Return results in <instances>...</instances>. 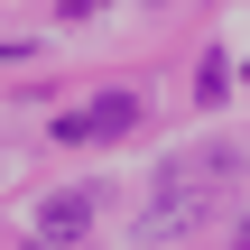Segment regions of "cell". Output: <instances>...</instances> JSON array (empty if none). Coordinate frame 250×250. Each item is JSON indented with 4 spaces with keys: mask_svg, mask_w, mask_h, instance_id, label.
<instances>
[{
    "mask_svg": "<svg viewBox=\"0 0 250 250\" xmlns=\"http://www.w3.org/2000/svg\"><path fill=\"white\" fill-rule=\"evenodd\" d=\"M139 111H148L139 93H93L83 111H65V121H56V139H65V148H102V139H130V130H139Z\"/></svg>",
    "mask_w": 250,
    "mask_h": 250,
    "instance_id": "7a4b0ae2",
    "label": "cell"
},
{
    "mask_svg": "<svg viewBox=\"0 0 250 250\" xmlns=\"http://www.w3.org/2000/svg\"><path fill=\"white\" fill-rule=\"evenodd\" d=\"M241 186V148L213 139V148H186L158 167V195L139 213V241H176V232H204V213H223V195Z\"/></svg>",
    "mask_w": 250,
    "mask_h": 250,
    "instance_id": "6da1fadb",
    "label": "cell"
},
{
    "mask_svg": "<svg viewBox=\"0 0 250 250\" xmlns=\"http://www.w3.org/2000/svg\"><path fill=\"white\" fill-rule=\"evenodd\" d=\"M93 9H102V0H65V19H93Z\"/></svg>",
    "mask_w": 250,
    "mask_h": 250,
    "instance_id": "277c9868",
    "label": "cell"
},
{
    "mask_svg": "<svg viewBox=\"0 0 250 250\" xmlns=\"http://www.w3.org/2000/svg\"><path fill=\"white\" fill-rule=\"evenodd\" d=\"M83 232H93V195H46L37 204V241L46 250H74Z\"/></svg>",
    "mask_w": 250,
    "mask_h": 250,
    "instance_id": "3957f363",
    "label": "cell"
},
{
    "mask_svg": "<svg viewBox=\"0 0 250 250\" xmlns=\"http://www.w3.org/2000/svg\"><path fill=\"white\" fill-rule=\"evenodd\" d=\"M241 250H250V223H241Z\"/></svg>",
    "mask_w": 250,
    "mask_h": 250,
    "instance_id": "5b68a950",
    "label": "cell"
}]
</instances>
